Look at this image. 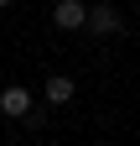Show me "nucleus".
<instances>
[{
    "label": "nucleus",
    "instance_id": "f03ea898",
    "mask_svg": "<svg viewBox=\"0 0 140 146\" xmlns=\"http://www.w3.org/2000/svg\"><path fill=\"white\" fill-rule=\"evenodd\" d=\"M52 21L62 31H78V26H88V5H83V0H57V5H52Z\"/></svg>",
    "mask_w": 140,
    "mask_h": 146
},
{
    "label": "nucleus",
    "instance_id": "f257e3e1",
    "mask_svg": "<svg viewBox=\"0 0 140 146\" xmlns=\"http://www.w3.org/2000/svg\"><path fill=\"white\" fill-rule=\"evenodd\" d=\"M0 115H10V120H31V115H37L31 89H26V84H5V89H0Z\"/></svg>",
    "mask_w": 140,
    "mask_h": 146
},
{
    "label": "nucleus",
    "instance_id": "20e7f679",
    "mask_svg": "<svg viewBox=\"0 0 140 146\" xmlns=\"http://www.w3.org/2000/svg\"><path fill=\"white\" fill-rule=\"evenodd\" d=\"M42 94H47V104H57V110H62L67 99H73V94H78V84H73V78H67V73H52V78H47V89H42Z\"/></svg>",
    "mask_w": 140,
    "mask_h": 146
},
{
    "label": "nucleus",
    "instance_id": "7ed1b4c3",
    "mask_svg": "<svg viewBox=\"0 0 140 146\" xmlns=\"http://www.w3.org/2000/svg\"><path fill=\"white\" fill-rule=\"evenodd\" d=\"M119 26H125V21H119L114 5H88V31L94 36H119Z\"/></svg>",
    "mask_w": 140,
    "mask_h": 146
}]
</instances>
